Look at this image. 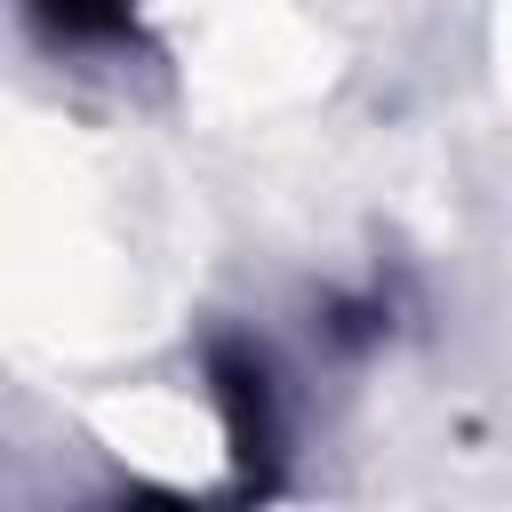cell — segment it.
Returning <instances> with one entry per match:
<instances>
[{
  "instance_id": "obj_1",
  "label": "cell",
  "mask_w": 512,
  "mask_h": 512,
  "mask_svg": "<svg viewBox=\"0 0 512 512\" xmlns=\"http://www.w3.org/2000/svg\"><path fill=\"white\" fill-rule=\"evenodd\" d=\"M56 32H112L128 16V0H40Z\"/></svg>"
}]
</instances>
